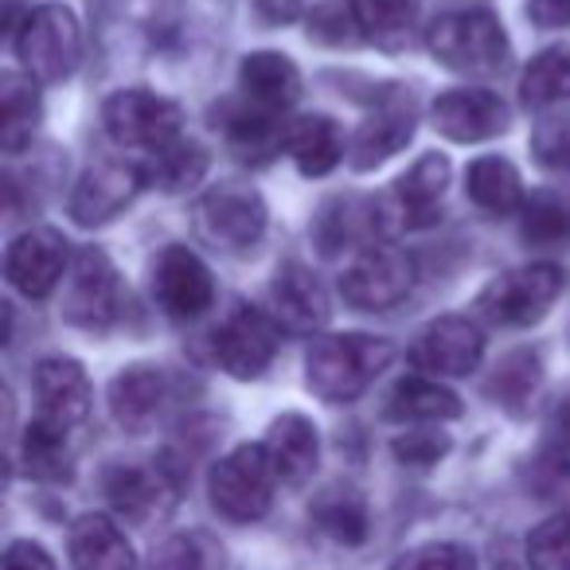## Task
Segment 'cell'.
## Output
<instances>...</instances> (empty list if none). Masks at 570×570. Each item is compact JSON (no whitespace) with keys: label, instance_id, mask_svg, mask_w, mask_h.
I'll return each instance as SVG.
<instances>
[{"label":"cell","instance_id":"obj_1","mask_svg":"<svg viewBox=\"0 0 570 570\" xmlns=\"http://www.w3.org/2000/svg\"><path fill=\"white\" fill-rule=\"evenodd\" d=\"M391 360H395V344L383 336H321L305 352V383L325 403H356Z\"/></svg>","mask_w":570,"mask_h":570},{"label":"cell","instance_id":"obj_2","mask_svg":"<svg viewBox=\"0 0 570 570\" xmlns=\"http://www.w3.org/2000/svg\"><path fill=\"white\" fill-rule=\"evenodd\" d=\"M426 48L442 67H450L458 75H473V79L500 75L508 67V59H512L504 24L484 9L442 12L426 28Z\"/></svg>","mask_w":570,"mask_h":570},{"label":"cell","instance_id":"obj_3","mask_svg":"<svg viewBox=\"0 0 570 570\" xmlns=\"http://www.w3.org/2000/svg\"><path fill=\"white\" fill-rule=\"evenodd\" d=\"M277 469L269 461L266 445H235L227 458L215 461L207 476L212 508L230 523H258L274 508Z\"/></svg>","mask_w":570,"mask_h":570},{"label":"cell","instance_id":"obj_4","mask_svg":"<svg viewBox=\"0 0 570 570\" xmlns=\"http://www.w3.org/2000/svg\"><path fill=\"white\" fill-rule=\"evenodd\" d=\"M20 71L36 82H63L82 59L79 17L67 4H40L12 32Z\"/></svg>","mask_w":570,"mask_h":570},{"label":"cell","instance_id":"obj_5","mask_svg":"<svg viewBox=\"0 0 570 570\" xmlns=\"http://www.w3.org/2000/svg\"><path fill=\"white\" fill-rule=\"evenodd\" d=\"M567 274L554 262H531V266L508 269V274L492 277L476 294V313L489 325L500 328H528L547 317L554 302H559Z\"/></svg>","mask_w":570,"mask_h":570},{"label":"cell","instance_id":"obj_6","mask_svg":"<svg viewBox=\"0 0 570 570\" xmlns=\"http://www.w3.org/2000/svg\"><path fill=\"white\" fill-rule=\"evenodd\" d=\"M266 199L246 184H219L196 204V235L219 254L243 258L266 238Z\"/></svg>","mask_w":570,"mask_h":570},{"label":"cell","instance_id":"obj_7","mask_svg":"<svg viewBox=\"0 0 570 570\" xmlns=\"http://www.w3.org/2000/svg\"><path fill=\"white\" fill-rule=\"evenodd\" d=\"M184 114L176 102L153 95V90H118L106 98L102 106V129L114 145L121 149H141V153H160L173 141H180Z\"/></svg>","mask_w":570,"mask_h":570},{"label":"cell","instance_id":"obj_8","mask_svg":"<svg viewBox=\"0 0 570 570\" xmlns=\"http://www.w3.org/2000/svg\"><path fill=\"white\" fill-rule=\"evenodd\" d=\"M411 289H414V258L387 243L364 246L341 274L344 302L364 313L395 309L399 302H406Z\"/></svg>","mask_w":570,"mask_h":570},{"label":"cell","instance_id":"obj_9","mask_svg":"<svg viewBox=\"0 0 570 570\" xmlns=\"http://www.w3.org/2000/svg\"><path fill=\"white\" fill-rule=\"evenodd\" d=\"M153 302L173 321H196L215 305V282L212 269L204 266L196 250L180 243H168L153 258Z\"/></svg>","mask_w":570,"mask_h":570},{"label":"cell","instance_id":"obj_10","mask_svg":"<svg viewBox=\"0 0 570 570\" xmlns=\"http://www.w3.org/2000/svg\"><path fill=\"white\" fill-rule=\"evenodd\" d=\"M118 302H121V285L114 262L102 250H95V246L79 250L63 289V317L75 328L102 333V328H110L118 321Z\"/></svg>","mask_w":570,"mask_h":570},{"label":"cell","instance_id":"obj_11","mask_svg":"<svg viewBox=\"0 0 570 570\" xmlns=\"http://www.w3.org/2000/svg\"><path fill=\"white\" fill-rule=\"evenodd\" d=\"M277 325L266 313L238 305L219 328H215V360L230 380H258L277 356Z\"/></svg>","mask_w":570,"mask_h":570},{"label":"cell","instance_id":"obj_12","mask_svg":"<svg viewBox=\"0 0 570 570\" xmlns=\"http://www.w3.org/2000/svg\"><path fill=\"white\" fill-rule=\"evenodd\" d=\"M484 356V336L473 321L465 317H442L430 321L411 344V364L434 380H461L476 372Z\"/></svg>","mask_w":570,"mask_h":570},{"label":"cell","instance_id":"obj_13","mask_svg":"<svg viewBox=\"0 0 570 570\" xmlns=\"http://www.w3.org/2000/svg\"><path fill=\"white\" fill-rule=\"evenodd\" d=\"M67 269V238L51 227H32L12 238L4 254V277L28 302H43L56 294Z\"/></svg>","mask_w":570,"mask_h":570},{"label":"cell","instance_id":"obj_14","mask_svg":"<svg viewBox=\"0 0 570 570\" xmlns=\"http://www.w3.org/2000/svg\"><path fill=\"white\" fill-rule=\"evenodd\" d=\"M145 173L126 160H98L79 176L71 191V219L79 227H102V223L118 219L134 196L141 191Z\"/></svg>","mask_w":570,"mask_h":570},{"label":"cell","instance_id":"obj_15","mask_svg":"<svg viewBox=\"0 0 570 570\" xmlns=\"http://www.w3.org/2000/svg\"><path fill=\"white\" fill-rule=\"evenodd\" d=\"M508 102L492 90H476V87H461V90H445L434 98L430 106V121L442 137L458 145H476L500 137L508 129Z\"/></svg>","mask_w":570,"mask_h":570},{"label":"cell","instance_id":"obj_16","mask_svg":"<svg viewBox=\"0 0 570 570\" xmlns=\"http://www.w3.org/2000/svg\"><path fill=\"white\" fill-rule=\"evenodd\" d=\"M36 387V419L56 430L71 434L90 414V380L79 360L71 356H48L32 372Z\"/></svg>","mask_w":570,"mask_h":570},{"label":"cell","instance_id":"obj_17","mask_svg":"<svg viewBox=\"0 0 570 570\" xmlns=\"http://www.w3.org/2000/svg\"><path fill=\"white\" fill-rule=\"evenodd\" d=\"M414 137V102L406 95H387L352 134L348 141V165L356 173H372L383 160L403 153Z\"/></svg>","mask_w":570,"mask_h":570},{"label":"cell","instance_id":"obj_18","mask_svg":"<svg viewBox=\"0 0 570 570\" xmlns=\"http://www.w3.org/2000/svg\"><path fill=\"white\" fill-rule=\"evenodd\" d=\"M445 188H450V160L442 153L419 157L395 180V191L387 199L391 227H406V230L430 227L438 219V204H442Z\"/></svg>","mask_w":570,"mask_h":570},{"label":"cell","instance_id":"obj_19","mask_svg":"<svg viewBox=\"0 0 570 570\" xmlns=\"http://www.w3.org/2000/svg\"><path fill=\"white\" fill-rule=\"evenodd\" d=\"M391 230V212L380 204H364V199H333L321 207L317 223H313V238H317L321 254H341V250H364V246L383 243Z\"/></svg>","mask_w":570,"mask_h":570},{"label":"cell","instance_id":"obj_20","mask_svg":"<svg viewBox=\"0 0 570 570\" xmlns=\"http://www.w3.org/2000/svg\"><path fill=\"white\" fill-rule=\"evenodd\" d=\"M168 403V380L160 367L153 364H134L121 367L110 383V414L121 430L129 434H145L157 426L160 411Z\"/></svg>","mask_w":570,"mask_h":570},{"label":"cell","instance_id":"obj_21","mask_svg":"<svg viewBox=\"0 0 570 570\" xmlns=\"http://www.w3.org/2000/svg\"><path fill=\"white\" fill-rule=\"evenodd\" d=\"M215 129H219L227 149L235 153L238 160L262 165V160H269L274 153L285 149V129L289 126H282L277 114L262 110V106L243 98V102H223L219 110H215Z\"/></svg>","mask_w":570,"mask_h":570},{"label":"cell","instance_id":"obj_22","mask_svg":"<svg viewBox=\"0 0 570 570\" xmlns=\"http://www.w3.org/2000/svg\"><path fill=\"white\" fill-rule=\"evenodd\" d=\"M75 570H137V551L106 512H82L67 531Z\"/></svg>","mask_w":570,"mask_h":570},{"label":"cell","instance_id":"obj_23","mask_svg":"<svg viewBox=\"0 0 570 570\" xmlns=\"http://www.w3.org/2000/svg\"><path fill=\"white\" fill-rule=\"evenodd\" d=\"M269 302L277 309V321H285L289 328H302V333H313V328H325L333 309H328V294L321 277L313 274L302 262H285L274 274V285H269Z\"/></svg>","mask_w":570,"mask_h":570},{"label":"cell","instance_id":"obj_24","mask_svg":"<svg viewBox=\"0 0 570 570\" xmlns=\"http://www.w3.org/2000/svg\"><path fill=\"white\" fill-rule=\"evenodd\" d=\"M266 453L277 469V481L282 484H305L313 473H317V461H321V434L305 414L289 411L282 419L269 422L266 430Z\"/></svg>","mask_w":570,"mask_h":570},{"label":"cell","instance_id":"obj_25","mask_svg":"<svg viewBox=\"0 0 570 570\" xmlns=\"http://www.w3.org/2000/svg\"><path fill=\"white\" fill-rule=\"evenodd\" d=\"M238 90L246 102L269 114H282L302 98V71L282 51H254L238 67Z\"/></svg>","mask_w":570,"mask_h":570},{"label":"cell","instance_id":"obj_26","mask_svg":"<svg viewBox=\"0 0 570 570\" xmlns=\"http://www.w3.org/2000/svg\"><path fill=\"white\" fill-rule=\"evenodd\" d=\"M106 497H110L114 512L145 523L173 504V481H168L165 469L114 465L106 473Z\"/></svg>","mask_w":570,"mask_h":570},{"label":"cell","instance_id":"obj_27","mask_svg":"<svg viewBox=\"0 0 570 570\" xmlns=\"http://www.w3.org/2000/svg\"><path fill=\"white\" fill-rule=\"evenodd\" d=\"M383 414L395 422H411V426H438V422L458 419L461 399L434 375H406L391 387Z\"/></svg>","mask_w":570,"mask_h":570},{"label":"cell","instance_id":"obj_28","mask_svg":"<svg viewBox=\"0 0 570 570\" xmlns=\"http://www.w3.org/2000/svg\"><path fill=\"white\" fill-rule=\"evenodd\" d=\"M285 153L294 157L302 176H328L348 149H344V134L333 118L309 114V118L289 121V129H285Z\"/></svg>","mask_w":570,"mask_h":570},{"label":"cell","instance_id":"obj_29","mask_svg":"<svg viewBox=\"0 0 570 570\" xmlns=\"http://www.w3.org/2000/svg\"><path fill=\"white\" fill-rule=\"evenodd\" d=\"M40 118L43 106L32 75L4 71V79H0V145H4L9 157H17L32 141L36 129H40Z\"/></svg>","mask_w":570,"mask_h":570},{"label":"cell","instance_id":"obj_30","mask_svg":"<svg viewBox=\"0 0 570 570\" xmlns=\"http://www.w3.org/2000/svg\"><path fill=\"white\" fill-rule=\"evenodd\" d=\"M465 191H469V199L489 215H515L528 204L520 173H515L512 160H504V157L473 160L465 173Z\"/></svg>","mask_w":570,"mask_h":570},{"label":"cell","instance_id":"obj_31","mask_svg":"<svg viewBox=\"0 0 570 570\" xmlns=\"http://www.w3.org/2000/svg\"><path fill=\"white\" fill-rule=\"evenodd\" d=\"M313 523L341 547H364L372 531V515L356 489H325L313 500Z\"/></svg>","mask_w":570,"mask_h":570},{"label":"cell","instance_id":"obj_32","mask_svg":"<svg viewBox=\"0 0 570 570\" xmlns=\"http://www.w3.org/2000/svg\"><path fill=\"white\" fill-rule=\"evenodd\" d=\"M149 570H227V551L212 531L184 528L153 547Z\"/></svg>","mask_w":570,"mask_h":570},{"label":"cell","instance_id":"obj_33","mask_svg":"<svg viewBox=\"0 0 570 570\" xmlns=\"http://www.w3.org/2000/svg\"><path fill=\"white\" fill-rule=\"evenodd\" d=\"M520 98L528 110H562L570 106V48H547L528 63L520 79Z\"/></svg>","mask_w":570,"mask_h":570},{"label":"cell","instance_id":"obj_34","mask_svg":"<svg viewBox=\"0 0 570 570\" xmlns=\"http://www.w3.org/2000/svg\"><path fill=\"white\" fill-rule=\"evenodd\" d=\"M539 380H543V364H539V356L531 348H520V352H508V356L500 360L484 391H489V399H497L504 411L523 414L531 403V395H535Z\"/></svg>","mask_w":570,"mask_h":570},{"label":"cell","instance_id":"obj_35","mask_svg":"<svg viewBox=\"0 0 570 570\" xmlns=\"http://www.w3.org/2000/svg\"><path fill=\"white\" fill-rule=\"evenodd\" d=\"M145 184H157L160 191H188L204 180L207 173V153L196 141H173L168 149L153 153L149 165L141 168Z\"/></svg>","mask_w":570,"mask_h":570},{"label":"cell","instance_id":"obj_36","mask_svg":"<svg viewBox=\"0 0 570 570\" xmlns=\"http://www.w3.org/2000/svg\"><path fill=\"white\" fill-rule=\"evenodd\" d=\"M24 465L40 481H63L71 476V450H67V430H56L36 419L24 434Z\"/></svg>","mask_w":570,"mask_h":570},{"label":"cell","instance_id":"obj_37","mask_svg":"<svg viewBox=\"0 0 570 570\" xmlns=\"http://www.w3.org/2000/svg\"><path fill=\"white\" fill-rule=\"evenodd\" d=\"M523 238L535 246H559L570 238V199L543 191L523 204Z\"/></svg>","mask_w":570,"mask_h":570},{"label":"cell","instance_id":"obj_38","mask_svg":"<svg viewBox=\"0 0 570 570\" xmlns=\"http://www.w3.org/2000/svg\"><path fill=\"white\" fill-rule=\"evenodd\" d=\"M356 4L367 40L383 43V48L406 43L414 24V0H356Z\"/></svg>","mask_w":570,"mask_h":570},{"label":"cell","instance_id":"obj_39","mask_svg":"<svg viewBox=\"0 0 570 570\" xmlns=\"http://www.w3.org/2000/svg\"><path fill=\"white\" fill-rule=\"evenodd\" d=\"M309 36L328 48H352V43L367 40L364 20H360L356 0H333V4H321L309 17Z\"/></svg>","mask_w":570,"mask_h":570},{"label":"cell","instance_id":"obj_40","mask_svg":"<svg viewBox=\"0 0 570 570\" xmlns=\"http://www.w3.org/2000/svg\"><path fill=\"white\" fill-rule=\"evenodd\" d=\"M528 570H570V515H547L528 535Z\"/></svg>","mask_w":570,"mask_h":570},{"label":"cell","instance_id":"obj_41","mask_svg":"<svg viewBox=\"0 0 570 570\" xmlns=\"http://www.w3.org/2000/svg\"><path fill=\"white\" fill-rule=\"evenodd\" d=\"M391 570H476V554L465 543L442 539V543H422L403 551L391 562Z\"/></svg>","mask_w":570,"mask_h":570},{"label":"cell","instance_id":"obj_42","mask_svg":"<svg viewBox=\"0 0 570 570\" xmlns=\"http://www.w3.org/2000/svg\"><path fill=\"white\" fill-rule=\"evenodd\" d=\"M531 157L547 173H570V114H551L531 129Z\"/></svg>","mask_w":570,"mask_h":570},{"label":"cell","instance_id":"obj_43","mask_svg":"<svg viewBox=\"0 0 570 570\" xmlns=\"http://www.w3.org/2000/svg\"><path fill=\"white\" fill-rule=\"evenodd\" d=\"M395 458L403 465H414V469H426V465H438V461L450 453V438L434 426H419V430H406L403 438H395Z\"/></svg>","mask_w":570,"mask_h":570},{"label":"cell","instance_id":"obj_44","mask_svg":"<svg viewBox=\"0 0 570 570\" xmlns=\"http://www.w3.org/2000/svg\"><path fill=\"white\" fill-rule=\"evenodd\" d=\"M4 570H56V559L36 539H12L4 547Z\"/></svg>","mask_w":570,"mask_h":570},{"label":"cell","instance_id":"obj_45","mask_svg":"<svg viewBox=\"0 0 570 570\" xmlns=\"http://www.w3.org/2000/svg\"><path fill=\"white\" fill-rule=\"evenodd\" d=\"M528 17L535 28H570V0H528Z\"/></svg>","mask_w":570,"mask_h":570},{"label":"cell","instance_id":"obj_46","mask_svg":"<svg viewBox=\"0 0 570 570\" xmlns=\"http://www.w3.org/2000/svg\"><path fill=\"white\" fill-rule=\"evenodd\" d=\"M254 12H258V20H266V24L282 28L302 17V0H254Z\"/></svg>","mask_w":570,"mask_h":570},{"label":"cell","instance_id":"obj_47","mask_svg":"<svg viewBox=\"0 0 570 570\" xmlns=\"http://www.w3.org/2000/svg\"><path fill=\"white\" fill-rule=\"evenodd\" d=\"M559 422H562V430H567V434H570V399H567V403H562V411H559Z\"/></svg>","mask_w":570,"mask_h":570},{"label":"cell","instance_id":"obj_48","mask_svg":"<svg viewBox=\"0 0 570 570\" xmlns=\"http://www.w3.org/2000/svg\"><path fill=\"white\" fill-rule=\"evenodd\" d=\"M500 570H515V567H500Z\"/></svg>","mask_w":570,"mask_h":570}]
</instances>
